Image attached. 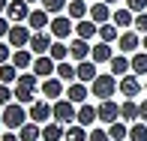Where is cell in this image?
Here are the masks:
<instances>
[{
	"mask_svg": "<svg viewBox=\"0 0 147 141\" xmlns=\"http://www.w3.org/2000/svg\"><path fill=\"white\" fill-rule=\"evenodd\" d=\"M30 3L27 0H9V9H6V18H9L12 24H27L30 18Z\"/></svg>",
	"mask_w": 147,
	"mask_h": 141,
	"instance_id": "9",
	"label": "cell"
},
{
	"mask_svg": "<svg viewBox=\"0 0 147 141\" xmlns=\"http://www.w3.org/2000/svg\"><path fill=\"white\" fill-rule=\"evenodd\" d=\"M12 51H15V48H12L9 42H0V66H3V63H12Z\"/></svg>",
	"mask_w": 147,
	"mask_h": 141,
	"instance_id": "41",
	"label": "cell"
},
{
	"mask_svg": "<svg viewBox=\"0 0 147 141\" xmlns=\"http://www.w3.org/2000/svg\"><path fill=\"white\" fill-rule=\"evenodd\" d=\"M63 141H90V132H87V126L72 123V126H66V138Z\"/></svg>",
	"mask_w": 147,
	"mask_h": 141,
	"instance_id": "32",
	"label": "cell"
},
{
	"mask_svg": "<svg viewBox=\"0 0 147 141\" xmlns=\"http://www.w3.org/2000/svg\"><path fill=\"white\" fill-rule=\"evenodd\" d=\"M18 75H21V69H18L15 63H3L0 66V84H15Z\"/></svg>",
	"mask_w": 147,
	"mask_h": 141,
	"instance_id": "33",
	"label": "cell"
},
{
	"mask_svg": "<svg viewBox=\"0 0 147 141\" xmlns=\"http://www.w3.org/2000/svg\"><path fill=\"white\" fill-rule=\"evenodd\" d=\"M0 126H3V111H0Z\"/></svg>",
	"mask_w": 147,
	"mask_h": 141,
	"instance_id": "51",
	"label": "cell"
},
{
	"mask_svg": "<svg viewBox=\"0 0 147 141\" xmlns=\"http://www.w3.org/2000/svg\"><path fill=\"white\" fill-rule=\"evenodd\" d=\"M0 141H21V138H18V132H3Z\"/></svg>",
	"mask_w": 147,
	"mask_h": 141,
	"instance_id": "45",
	"label": "cell"
},
{
	"mask_svg": "<svg viewBox=\"0 0 147 141\" xmlns=\"http://www.w3.org/2000/svg\"><path fill=\"white\" fill-rule=\"evenodd\" d=\"M51 33H54V39H69V33L75 30V21H72L69 15H54L51 18Z\"/></svg>",
	"mask_w": 147,
	"mask_h": 141,
	"instance_id": "12",
	"label": "cell"
},
{
	"mask_svg": "<svg viewBox=\"0 0 147 141\" xmlns=\"http://www.w3.org/2000/svg\"><path fill=\"white\" fill-rule=\"evenodd\" d=\"M27 24H30V30H48V27H51V12H45L42 6H39V9L30 12Z\"/></svg>",
	"mask_w": 147,
	"mask_h": 141,
	"instance_id": "18",
	"label": "cell"
},
{
	"mask_svg": "<svg viewBox=\"0 0 147 141\" xmlns=\"http://www.w3.org/2000/svg\"><path fill=\"white\" fill-rule=\"evenodd\" d=\"M141 120H144V123H147V99H144V102H141Z\"/></svg>",
	"mask_w": 147,
	"mask_h": 141,
	"instance_id": "47",
	"label": "cell"
},
{
	"mask_svg": "<svg viewBox=\"0 0 147 141\" xmlns=\"http://www.w3.org/2000/svg\"><path fill=\"white\" fill-rule=\"evenodd\" d=\"M27 3H42V0H27Z\"/></svg>",
	"mask_w": 147,
	"mask_h": 141,
	"instance_id": "50",
	"label": "cell"
},
{
	"mask_svg": "<svg viewBox=\"0 0 147 141\" xmlns=\"http://www.w3.org/2000/svg\"><path fill=\"white\" fill-rule=\"evenodd\" d=\"M87 96H90V87L84 84V81H75V84L66 87V99L75 102V105H84V102H87Z\"/></svg>",
	"mask_w": 147,
	"mask_h": 141,
	"instance_id": "17",
	"label": "cell"
},
{
	"mask_svg": "<svg viewBox=\"0 0 147 141\" xmlns=\"http://www.w3.org/2000/svg\"><path fill=\"white\" fill-rule=\"evenodd\" d=\"M39 75H33V72H21L18 75V81L12 84V90H15V102H21V105H33L39 99Z\"/></svg>",
	"mask_w": 147,
	"mask_h": 141,
	"instance_id": "1",
	"label": "cell"
},
{
	"mask_svg": "<svg viewBox=\"0 0 147 141\" xmlns=\"http://www.w3.org/2000/svg\"><path fill=\"white\" fill-rule=\"evenodd\" d=\"M120 120L138 123V120H141V105H138L135 99H123V102H120Z\"/></svg>",
	"mask_w": 147,
	"mask_h": 141,
	"instance_id": "16",
	"label": "cell"
},
{
	"mask_svg": "<svg viewBox=\"0 0 147 141\" xmlns=\"http://www.w3.org/2000/svg\"><path fill=\"white\" fill-rule=\"evenodd\" d=\"M57 78H63L66 84H75L78 81V66L69 63V60H60L57 63Z\"/></svg>",
	"mask_w": 147,
	"mask_h": 141,
	"instance_id": "25",
	"label": "cell"
},
{
	"mask_svg": "<svg viewBox=\"0 0 147 141\" xmlns=\"http://www.w3.org/2000/svg\"><path fill=\"white\" fill-rule=\"evenodd\" d=\"M120 27L114 21H108V24H99V39L102 42H114V39H120V33H117Z\"/></svg>",
	"mask_w": 147,
	"mask_h": 141,
	"instance_id": "34",
	"label": "cell"
},
{
	"mask_svg": "<svg viewBox=\"0 0 147 141\" xmlns=\"http://www.w3.org/2000/svg\"><path fill=\"white\" fill-rule=\"evenodd\" d=\"M111 57H114V51H111V42H102V39H99V42L93 45L90 60H96V63H111Z\"/></svg>",
	"mask_w": 147,
	"mask_h": 141,
	"instance_id": "27",
	"label": "cell"
},
{
	"mask_svg": "<svg viewBox=\"0 0 147 141\" xmlns=\"http://www.w3.org/2000/svg\"><path fill=\"white\" fill-rule=\"evenodd\" d=\"M75 36H78V39H87V42H90L93 36H99V24L93 21V18H84V21H75Z\"/></svg>",
	"mask_w": 147,
	"mask_h": 141,
	"instance_id": "20",
	"label": "cell"
},
{
	"mask_svg": "<svg viewBox=\"0 0 147 141\" xmlns=\"http://www.w3.org/2000/svg\"><path fill=\"white\" fill-rule=\"evenodd\" d=\"M39 6H42L45 12H51V15H63V9L69 6V0H42Z\"/></svg>",
	"mask_w": 147,
	"mask_h": 141,
	"instance_id": "36",
	"label": "cell"
},
{
	"mask_svg": "<svg viewBox=\"0 0 147 141\" xmlns=\"http://www.w3.org/2000/svg\"><path fill=\"white\" fill-rule=\"evenodd\" d=\"M0 111H3V126H6L9 132H18V129L30 120V111L24 108L21 102H12V105H6V108H0Z\"/></svg>",
	"mask_w": 147,
	"mask_h": 141,
	"instance_id": "3",
	"label": "cell"
},
{
	"mask_svg": "<svg viewBox=\"0 0 147 141\" xmlns=\"http://www.w3.org/2000/svg\"><path fill=\"white\" fill-rule=\"evenodd\" d=\"M54 120H57V123H63V126H72V123L78 120V105L69 102L66 96L57 99V102H54Z\"/></svg>",
	"mask_w": 147,
	"mask_h": 141,
	"instance_id": "4",
	"label": "cell"
},
{
	"mask_svg": "<svg viewBox=\"0 0 147 141\" xmlns=\"http://www.w3.org/2000/svg\"><path fill=\"white\" fill-rule=\"evenodd\" d=\"M27 111H30V120L39 123V126H45V123L54 120V105H48V99H36Z\"/></svg>",
	"mask_w": 147,
	"mask_h": 141,
	"instance_id": "5",
	"label": "cell"
},
{
	"mask_svg": "<svg viewBox=\"0 0 147 141\" xmlns=\"http://www.w3.org/2000/svg\"><path fill=\"white\" fill-rule=\"evenodd\" d=\"M99 111V120L102 123H114V120H120V105L114 102V99H102V102L96 105Z\"/></svg>",
	"mask_w": 147,
	"mask_h": 141,
	"instance_id": "14",
	"label": "cell"
},
{
	"mask_svg": "<svg viewBox=\"0 0 147 141\" xmlns=\"http://www.w3.org/2000/svg\"><path fill=\"white\" fill-rule=\"evenodd\" d=\"M111 15H114V12H111V6L105 3V0H96V3L90 6V18H93L96 24H108Z\"/></svg>",
	"mask_w": 147,
	"mask_h": 141,
	"instance_id": "21",
	"label": "cell"
},
{
	"mask_svg": "<svg viewBox=\"0 0 147 141\" xmlns=\"http://www.w3.org/2000/svg\"><path fill=\"white\" fill-rule=\"evenodd\" d=\"M90 54H93V48H90V42L87 39H72L69 42V57L75 60V63H81V60H90Z\"/></svg>",
	"mask_w": 147,
	"mask_h": 141,
	"instance_id": "15",
	"label": "cell"
},
{
	"mask_svg": "<svg viewBox=\"0 0 147 141\" xmlns=\"http://www.w3.org/2000/svg\"><path fill=\"white\" fill-rule=\"evenodd\" d=\"M138 93H141V78H138L135 72H129V75H123V78H120V96L135 99Z\"/></svg>",
	"mask_w": 147,
	"mask_h": 141,
	"instance_id": "13",
	"label": "cell"
},
{
	"mask_svg": "<svg viewBox=\"0 0 147 141\" xmlns=\"http://www.w3.org/2000/svg\"><path fill=\"white\" fill-rule=\"evenodd\" d=\"M111 21H114L117 27L129 30L132 24H135V12H132V9H126V6H120V9H114V15H111Z\"/></svg>",
	"mask_w": 147,
	"mask_h": 141,
	"instance_id": "26",
	"label": "cell"
},
{
	"mask_svg": "<svg viewBox=\"0 0 147 141\" xmlns=\"http://www.w3.org/2000/svg\"><path fill=\"white\" fill-rule=\"evenodd\" d=\"M132 72H135V75H141V72H147V51H144V48L132 54Z\"/></svg>",
	"mask_w": 147,
	"mask_h": 141,
	"instance_id": "38",
	"label": "cell"
},
{
	"mask_svg": "<svg viewBox=\"0 0 147 141\" xmlns=\"http://www.w3.org/2000/svg\"><path fill=\"white\" fill-rule=\"evenodd\" d=\"M108 135H111V141H129V123L126 120L108 123Z\"/></svg>",
	"mask_w": 147,
	"mask_h": 141,
	"instance_id": "31",
	"label": "cell"
},
{
	"mask_svg": "<svg viewBox=\"0 0 147 141\" xmlns=\"http://www.w3.org/2000/svg\"><path fill=\"white\" fill-rule=\"evenodd\" d=\"M90 141H111L108 129H90Z\"/></svg>",
	"mask_w": 147,
	"mask_h": 141,
	"instance_id": "43",
	"label": "cell"
},
{
	"mask_svg": "<svg viewBox=\"0 0 147 141\" xmlns=\"http://www.w3.org/2000/svg\"><path fill=\"white\" fill-rule=\"evenodd\" d=\"M117 51H120V54H135V51H141V33H138L135 27L123 30L120 39H117Z\"/></svg>",
	"mask_w": 147,
	"mask_h": 141,
	"instance_id": "6",
	"label": "cell"
},
{
	"mask_svg": "<svg viewBox=\"0 0 147 141\" xmlns=\"http://www.w3.org/2000/svg\"><path fill=\"white\" fill-rule=\"evenodd\" d=\"M96 120H99V111L93 108L90 102L78 105V120H75V123H81V126H93V123H96Z\"/></svg>",
	"mask_w": 147,
	"mask_h": 141,
	"instance_id": "28",
	"label": "cell"
},
{
	"mask_svg": "<svg viewBox=\"0 0 147 141\" xmlns=\"http://www.w3.org/2000/svg\"><path fill=\"white\" fill-rule=\"evenodd\" d=\"M18 138H21V141H42V126L33 123V120H27V123L18 129Z\"/></svg>",
	"mask_w": 147,
	"mask_h": 141,
	"instance_id": "29",
	"label": "cell"
},
{
	"mask_svg": "<svg viewBox=\"0 0 147 141\" xmlns=\"http://www.w3.org/2000/svg\"><path fill=\"white\" fill-rule=\"evenodd\" d=\"M9 30H12V21H9L6 15H0V39H6V36H9Z\"/></svg>",
	"mask_w": 147,
	"mask_h": 141,
	"instance_id": "44",
	"label": "cell"
},
{
	"mask_svg": "<svg viewBox=\"0 0 147 141\" xmlns=\"http://www.w3.org/2000/svg\"><path fill=\"white\" fill-rule=\"evenodd\" d=\"M108 66H111V72H114V75L123 78V75H129V72H132V57H129V54H114Z\"/></svg>",
	"mask_w": 147,
	"mask_h": 141,
	"instance_id": "22",
	"label": "cell"
},
{
	"mask_svg": "<svg viewBox=\"0 0 147 141\" xmlns=\"http://www.w3.org/2000/svg\"><path fill=\"white\" fill-rule=\"evenodd\" d=\"M129 141H147V123L144 120L129 123Z\"/></svg>",
	"mask_w": 147,
	"mask_h": 141,
	"instance_id": "37",
	"label": "cell"
},
{
	"mask_svg": "<svg viewBox=\"0 0 147 141\" xmlns=\"http://www.w3.org/2000/svg\"><path fill=\"white\" fill-rule=\"evenodd\" d=\"M30 39H33L30 24H12L9 36H6V42H9L12 48H27V45H30Z\"/></svg>",
	"mask_w": 147,
	"mask_h": 141,
	"instance_id": "8",
	"label": "cell"
},
{
	"mask_svg": "<svg viewBox=\"0 0 147 141\" xmlns=\"http://www.w3.org/2000/svg\"><path fill=\"white\" fill-rule=\"evenodd\" d=\"M105 3H108V6H114V3H117V0H105Z\"/></svg>",
	"mask_w": 147,
	"mask_h": 141,
	"instance_id": "49",
	"label": "cell"
},
{
	"mask_svg": "<svg viewBox=\"0 0 147 141\" xmlns=\"http://www.w3.org/2000/svg\"><path fill=\"white\" fill-rule=\"evenodd\" d=\"M132 27H135V30H138V33L144 36V33H147V12H141V15H135V24H132Z\"/></svg>",
	"mask_w": 147,
	"mask_h": 141,
	"instance_id": "42",
	"label": "cell"
},
{
	"mask_svg": "<svg viewBox=\"0 0 147 141\" xmlns=\"http://www.w3.org/2000/svg\"><path fill=\"white\" fill-rule=\"evenodd\" d=\"M15 102V90H12V84H0V108H6V105Z\"/></svg>",
	"mask_w": 147,
	"mask_h": 141,
	"instance_id": "39",
	"label": "cell"
},
{
	"mask_svg": "<svg viewBox=\"0 0 147 141\" xmlns=\"http://www.w3.org/2000/svg\"><path fill=\"white\" fill-rule=\"evenodd\" d=\"M69 18L72 21H84V18L90 15V6H87V0H69Z\"/></svg>",
	"mask_w": 147,
	"mask_h": 141,
	"instance_id": "30",
	"label": "cell"
},
{
	"mask_svg": "<svg viewBox=\"0 0 147 141\" xmlns=\"http://www.w3.org/2000/svg\"><path fill=\"white\" fill-rule=\"evenodd\" d=\"M48 54L54 57L57 63H60V60H69V45H66L63 39H54V45H51V51H48Z\"/></svg>",
	"mask_w": 147,
	"mask_h": 141,
	"instance_id": "35",
	"label": "cell"
},
{
	"mask_svg": "<svg viewBox=\"0 0 147 141\" xmlns=\"http://www.w3.org/2000/svg\"><path fill=\"white\" fill-rule=\"evenodd\" d=\"M126 9H132L135 15H141V12H147V0H123Z\"/></svg>",
	"mask_w": 147,
	"mask_h": 141,
	"instance_id": "40",
	"label": "cell"
},
{
	"mask_svg": "<svg viewBox=\"0 0 147 141\" xmlns=\"http://www.w3.org/2000/svg\"><path fill=\"white\" fill-rule=\"evenodd\" d=\"M66 138V126L57 123V120H51V123L42 126V141H63Z\"/></svg>",
	"mask_w": 147,
	"mask_h": 141,
	"instance_id": "23",
	"label": "cell"
},
{
	"mask_svg": "<svg viewBox=\"0 0 147 141\" xmlns=\"http://www.w3.org/2000/svg\"><path fill=\"white\" fill-rule=\"evenodd\" d=\"M39 90H42L45 99H54V102H57V99L66 96V81H63V78H57V75H51V78H45V81H42Z\"/></svg>",
	"mask_w": 147,
	"mask_h": 141,
	"instance_id": "11",
	"label": "cell"
},
{
	"mask_svg": "<svg viewBox=\"0 0 147 141\" xmlns=\"http://www.w3.org/2000/svg\"><path fill=\"white\" fill-rule=\"evenodd\" d=\"M51 45H54V33H51V30H33V39H30L27 48L39 57V54H48Z\"/></svg>",
	"mask_w": 147,
	"mask_h": 141,
	"instance_id": "7",
	"label": "cell"
},
{
	"mask_svg": "<svg viewBox=\"0 0 147 141\" xmlns=\"http://www.w3.org/2000/svg\"><path fill=\"white\" fill-rule=\"evenodd\" d=\"M33 75H39L45 81V78H51V75H57V60L51 57V54H39L36 60H33Z\"/></svg>",
	"mask_w": 147,
	"mask_h": 141,
	"instance_id": "10",
	"label": "cell"
},
{
	"mask_svg": "<svg viewBox=\"0 0 147 141\" xmlns=\"http://www.w3.org/2000/svg\"><path fill=\"white\" fill-rule=\"evenodd\" d=\"M6 9H9V0H0V15H6Z\"/></svg>",
	"mask_w": 147,
	"mask_h": 141,
	"instance_id": "46",
	"label": "cell"
},
{
	"mask_svg": "<svg viewBox=\"0 0 147 141\" xmlns=\"http://www.w3.org/2000/svg\"><path fill=\"white\" fill-rule=\"evenodd\" d=\"M141 48L147 51V33H144V36H141Z\"/></svg>",
	"mask_w": 147,
	"mask_h": 141,
	"instance_id": "48",
	"label": "cell"
},
{
	"mask_svg": "<svg viewBox=\"0 0 147 141\" xmlns=\"http://www.w3.org/2000/svg\"><path fill=\"white\" fill-rule=\"evenodd\" d=\"M144 90H147V81H144Z\"/></svg>",
	"mask_w": 147,
	"mask_h": 141,
	"instance_id": "52",
	"label": "cell"
},
{
	"mask_svg": "<svg viewBox=\"0 0 147 141\" xmlns=\"http://www.w3.org/2000/svg\"><path fill=\"white\" fill-rule=\"evenodd\" d=\"M117 90H120V81H117V75H114V72H99V75H96V81L90 84V96H96L99 102H102V99L117 96Z\"/></svg>",
	"mask_w": 147,
	"mask_h": 141,
	"instance_id": "2",
	"label": "cell"
},
{
	"mask_svg": "<svg viewBox=\"0 0 147 141\" xmlns=\"http://www.w3.org/2000/svg\"><path fill=\"white\" fill-rule=\"evenodd\" d=\"M33 60H36V54H33L30 48H15V51H12V63H15L21 72L33 69Z\"/></svg>",
	"mask_w": 147,
	"mask_h": 141,
	"instance_id": "19",
	"label": "cell"
},
{
	"mask_svg": "<svg viewBox=\"0 0 147 141\" xmlns=\"http://www.w3.org/2000/svg\"><path fill=\"white\" fill-rule=\"evenodd\" d=\"M78 66V81H84V84H93L96 81V60H81V63H75Z\"/></svg>",
	"mask_w": 147,
	"mask_h": 141,
	"instance_id": "24",
	"label": "cell"
}]
</instances>
